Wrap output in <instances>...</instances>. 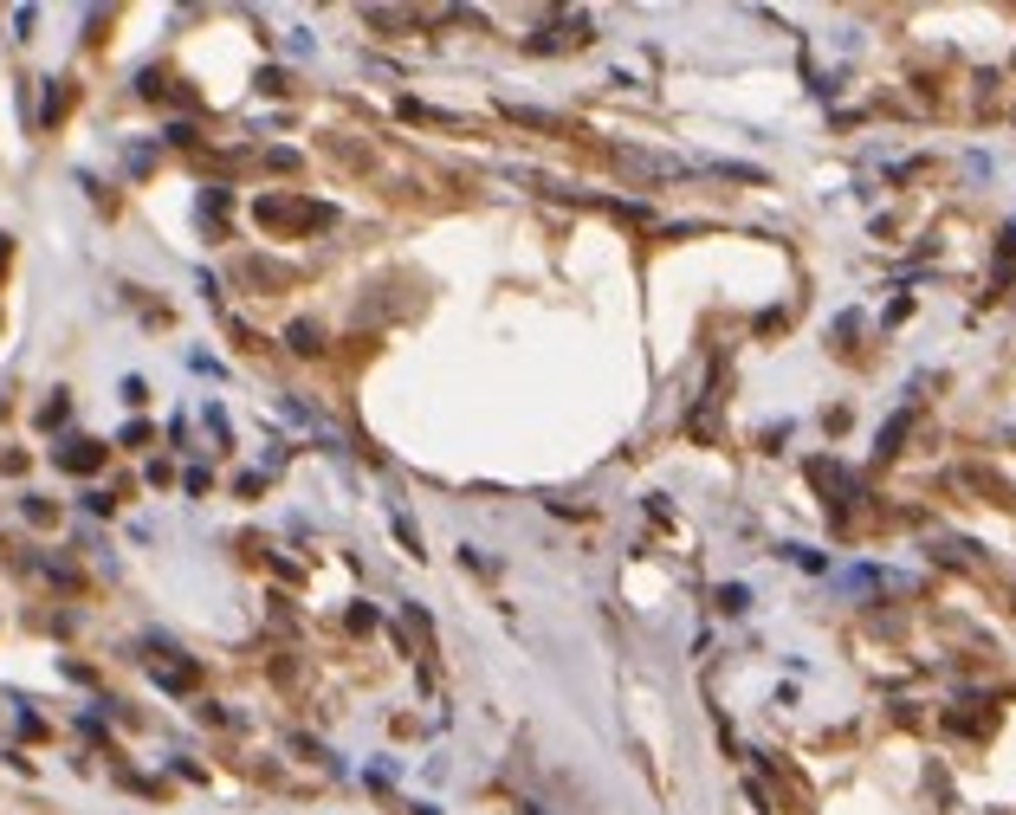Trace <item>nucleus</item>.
Masks as SVG:
<instances>
[{"instance_id":"1","label":"nucleus","mask_w":1016,"mask_h":815,"mask_svg":"<svg viewBox=\"0 0 1016 815\" xmlns=\"http://www.w3.org/2000/svg\"><path fill=\"white\" fill-rule=\"evenodd\" d=\"M59 460L72 466V473H91V466L104 460V447H98V440H72V447H59Z\"/></svg>"}]
</instances>
